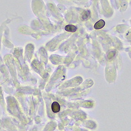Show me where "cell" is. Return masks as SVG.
<instances>
[{
    "label": "cell",
    "instance_id": "obj_2",
    "mask_svg": "<svg viewBox=\"0 0 131 131\" xmlns=\"http://www.w3.org/2000/svg\"><path fill=\"white\" fill-rule=\"evenodd\" d=\"M51 110L54 113H58L60 110V106L57 102H54L51 105Z\"/></svg>",
    "mask_w": 131,
    "mask_h": 131
},
{
    "label": "cell",
    "instance_id": "obj_3",
    "mask_svg": "<svg viewBox=\"0 0 131 131\" xmlns=\"http://www.w3.org/2000/svg\"><path fill=\"white\" fill-rule=\"evenodd\" d=\"M65 29L67 32L74 33L77 31V28L76 26H75L73 25H68L65 26Z\"/></svg>",
    "mask_w": 131,
    "mask_h": 131
},
{
    "label": "cell",
    "instance_id": "obj_1",
    "mask_svg": "<svg viewBox=\"0 0 131 131\" xmlns=\"http://www.w3.org/2000/svg\"><path fill=\"white\" fill-rule=\"evenodd\" d=\"M106 25V22L103 19H100L98 22H97L94 25V28L96 29H100L102 28Z\"/></svg>",
    "mask_w": 131,
    "mask_h": 131
},
{
    "label": "cell",
    "instance_id": "obj_4",
    "mask_svg": "<svg viewBox=\"0 0 131 131\" xmlns=\"http://www.w3.org/2000/svg\"><path fill=\"white\" fill-rule=\"evenodd\" d=\"M90 14L91 13L90 11H85L83 13L82 15V19L83 20H87V19L89 18V17L90 16Z\"/></svg>",
    "mask_w": 131,
    "mask_h": 131
}]
</instances>
